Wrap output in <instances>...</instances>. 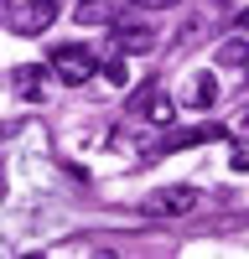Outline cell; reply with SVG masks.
I'll return each mask as SVG.
<instances>
[{
    "label": "cell",
    "mask_w": 249,
    "mask_h": 259,
    "mask_svg": "<svg viewBox=\"0 0 249 259\" xmlns=\"http://www.w3.org/2000/svg\"><path fill=\"white\" fill-rule=\"evenodd\" d=\"M52 73L68 83V89H83V83H89L94 73H99V57L89 52V47H52Z\"/></svg>",
    "instance_id": "cell-1"
},
{
    "label": "cell",
    "mask_w": 249,
    "mask_h": 259,
    "mask_svg": "<svg viewBox=\"0 0 249 259\" xmlns=\"http://www.w3.org/2000/svg\"><path fill=\"white\" fill-rule=\"evenodd\" d=\"M57 11H62L57 0H21V6L11 11V31L16 36H42L57 21Z\"/></svg>",
    "instance_id": "cell-2"
},
{
    "label": "cell",
    "mask_w": 249,
    "mask_h": 259,
    "mask_svg": "<svg viewBox=\"0 0 249 259\" xmlns=\"http://www.w3.org/2000/svg\"><path fill=\"white\" fill-rule=\"evenodd\" d=\"M202 197H197V187H161L145 197V212L151 218H182V212H192Z\"/></svg>",
    "instance_id": "cell-3"
},
{
    "label": "cell",
    "mask_w": 249,
    "mask_h": 259,
    "mask_svg": "<svg viewBox=\"0 0 249 259\" xmlns=\"http://www.w3.org/2000/svg\"><path fill=\"white\" fill-rule=\"evenodd\" d=\"M223 140V124H192V130H177V135H166L161 150H187V145H213Z\"/></svg>",
    "instance_id": "cell-4"
},
{
    "label": "cell",
    "mask_w": 249,
    "mask_h": 259,
    "mask_svg": "<svg viewBox=\"0 0 249 259\" xmlns=\"http://www.w3.org/2000/svg\"><path fill=\"white\" fill-rule=\"evenodd\" d=\"M124 11V0H78V26H109V21Z\"/></svg>",
    "instance_id": "cell-5"
},
{
    "label": "cell",
    "mask_w": 249,
    "mask_h": 259,
    "mask_svg": "<svg viewBox=\"0 0 249 259\" xmlns=\"http://www.w3.org/2000/svg\"><path fill=\"white\" fill-rule=\"evenodd\" d=\"M11 83H16L21 99H42V89H47V73H42L36 62H21V68L11 73Z\"/></svg>",
    "instance_id": "cell-6"
},
{
    "label": "cell",
    "mask_w": 249,
    "mask_h": 259,
    "mask_svg": "<svg viewBox=\"0 0 249 259\" xmlns=\"http://www.w3.org/2000/svg\"><path fill=\"white\" fill-rule=\"evenodd\" d=\"M114 47H119V52H151V47H156V31H151V26H119V31H114Z\"/></svg>",
    "instance_id": "cell-7"
},
{
    "label": "cell",
    "mask_w": 249,
    "mask_h": 259,
    "mask_svg": "<svg viewBox=\"0 0 249 259\" xmlns=\"http://www.w3.org/2000/svg\"><path fill=\"white\" fill-rule=\"evenodd\" d=\"M135 104H140V109H145V114H151L156 124H172V119H177V104H172V99H166L161 89H145V94H140Z\"/></svg>",
    "instance_id": "cell-8"
},
{
    "label": "cell",
    "mask_w": 249,
    "mask_h": 259,
    "mask_svg": "<svg viewBox=\"0 0 249 259\" xmlns=\"http://www.w3.org/2000/svg\"><path fill=\"white\" fill-rule=\"evenodd\" d=\"M218 62L223 68H249V36H228L218 47Z\"/></svg>",
    "instance_id": "cell-9"
},
{
    "label": "cell",
    "mask_w": 249,
    "mask_h": 259,
    "mask_svg": "<svg viewBox=\"0 0 249 259\" xmlns=\"http://www.w3.org/2000/svg\"><path fill=\"white\" fill-rule=\"evenodd\" d=\"M187 99H192V104H197V109H208V104H213V99H218V83H213V78H208V73H202V78H192V94H187Z\"/></svg>",
    "instance_id": "cell-10"
},
{
    "label": "cell",
    "mask_w": 249,
    "mask_h": 259,
    "mask_svg": "<svg viewBox=\"0 0 249 259\" xmlns=\"http://www.w3.org/2000/svg\"><path fill=\"white\" fill-rule=\"evenodd\" d=\"M104 78H109L114 89H124V83H130V68H124V57H109V62H104Z\"/></svg>",
    "instance_id": "cell-11"
},
{
    "label": "cell",
    "mask_w": 249,
    "mask_h": 259,
    "mask_svg": "<svg viewBox=\"0 0 249 259\" xmlns=\"http://www.w3.org/2000/svg\"><path fill=\"white\" fill-rule=\"evenodd\" d=\"M228 166H234V171H249V140H234V150H228Z\"/></svg>",
    "instance_id": "cell-12"
},
{
    "label": "cell",
    "mask_w": 249,
    "mask_h": 259,
    "mask_svg": "<svg viewBox=\"0 0 249 259\" xmlns=\"http://www.w3.org/2000/svg\"><path fill=\"white\" fill-rule=\"evenodd\" d=\"M135 6H145V11H172V6H182V0H135Z\"/></svg>",
    "instance_id": "cell-13"
},
{
    "label": "cell",
    "mask_w": 249,
    "mask_h": 259,
    "mask_svg": "<svg viewBox=\"0 0 249 259\" xmlns=\"http://www.w3.org/2000/svg\"><path fill=\"white\" fill-rule=\"evenodd\" d=\"M239 31H244V36H249V11H239Z\"/></svg>",
    "instance_id": "cell-14"
},
{
    "label": "cell",
    "mask_w": 249,
    "mask_h": 259,
    "mask_svg": "<svg viewBox=\"0 0 249 259\" xmlns=\"http://www.w3.org/2000/svg\"><path fill=\"white\" fill-rule=\"evenodd\" d=\"M0 11H6V6H0Z\"/></svg>",
    "instance_id": "cell-15"
},
{
    "label": "cell",
    "mask_w": 249,
    "mask_h": 259,
    "mask_svg": "<svg viewBox=\"0 0 249 259\" xmlns=\"http://www.w3.org/2000/svg\"><path fill=\"white\" fill-rule=\"evenodd\" d=\"M244 119H249V114H244Z\"/></svg>",
    "instance_id": "cell-16"
}]
</instances>
